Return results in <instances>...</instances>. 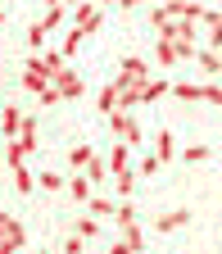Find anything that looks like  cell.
Returning a JSON list of instances; mask_svg holds the SVG:
<instances>
[{"label":"cell","instance_id":"obj_21","mask_svg":"<svg viewBox=\"0 0 222 254\" xmlns=\"http://www.w3.org/2000/svg\"><path fill=\"white\" fill-rule=\"evenodd\" d=\"M136 182H141V177H136L132 168H127V173H113V186H118V195H122V200H127V195L136 190Z\"/></svg>","mask_w":222,"mask_h":254},{"label":"cell","instance_id":"obj_25","mask_svg":"<svg viewBox=\"0 0 222 254\" xmlns=\"http://www.w3.org/2000/svg\"><path fill=\"white\" fill-rule=\"evenodd\" d=\"M195 64H200L204 73H218V68H222V55H218V50H195Z\"/></svg>","mask_w":222,"mask_h":254},{"label":"cell","instance_id":"obj_13","mask_svg":"<svg viewBox=\"0 0 222 254\" xmlns=\"http://www.w3.org/2000/svg\"><path fill=\"white\" fill-rule=\"evenodd\" d=\"M154 59H159V68H177V46L172 41H164V37H159V46H154Z\"/></svg>","mask_w":222,"mask_h":254},{"label":"cell","instance_id":"obj_27","mask_svg":"<svg viewBox=\"0 0 222 254\" xmlns=\"http://www.w3.org/2000/svg\"><path fill=\"white\" fill-rule=\"evenodd\" d=\"M27 46H32V55H41V50H46V27H41V23H32V27H27Z\"/></svg>","mask_w":222,"mask_h":254},{"label":"cell","instance_id":"obj_28","mask_svg":"<svg viewBox=\"0 0 222 254\" xmlns=\"http://www.w3.org/2000/svg\"><path fill=\"white\" fill-rule=\"evenodd\" d=\"M63 14H68L63 5H46V18H41V27H46V32H50V27H63Z\"/></svg>","mask_w":222,"mask_h":254},{"label":"cell","instance_id":"obj_7","mask_svg":"<svg viewBox=\"0 0 222 254\" xmlns=\"http://www.w3.org/2000/svg\"><path fill=\"white\" fill-rule=\"evenodd\" d=\"M50 77H55V73L46 68V59H41V55H32V59H27V68H23V86H27V91H41V86H50Z\"/></svg>","mask_w":222,"mask_h":254},{"label":"cell","instance_id":"obj_33","mask_svg":"<svg viewBox=\"0 0 222 254\" xmlns=\"http://www.w3.org/2000/svg\"><path fill=\"white\" fill-rule=\"evenodd\" d=\"M59 100H63V95H59V91H55V82H50V86H41V91H37V105H59Z\"/></svg>","mask_w":222,"mask_h":254},{"label":"cell","instance_id":"obj_17","mask_svg":"<svg viewBox=\"0 0 222 254\" xmlns=\"http://www.w3.org/2000/svg\"><path fill=\"white\" fill-rule=\"evenodd\" d=\"M113 209H118V204H113L109 195H91V200H86V213H95V218H113Z\"/></svg>","mask_w":222,"mask_h":254},{"label":"cell","instance_id":"obj_36","mask_svg":"<svg viewBox=\"0 0 222 254\" xmlns=\"http://www.w3.org/2000/svg\"><path fill=\"white\" fill-rule=\"evenodd\" d=\"M63 254H82V236H77V232H73L68 241H63Z\"/></svg>","mask_w":222,"mask_h":254},{"label":"cell","instance_id":"obj_22","mask_svg":"<svg viewBox=\"0 0 222 254\" xmlns=\"http://www.w3.org/2000/svg\"><path fill=\"white\" fill-rule=\"evenodd\" d=\"M113 222H118V227H132V222H141V218H136V209H132V200H118Z\"/></svg>","mask_w":222,"mask_h":254},{"label":"cell","instance_id":"obj_23","mask_svg":"<svg viewBox=\"0 0 222 254\" xmlns=\"http://www.w3.org/2000/svg\"><path fill=\"white\" fill-rule=\"evenodd\" d=\"M73 232H77L82 241H91L95 232H100V218H95V213H86V218H77V222H73Z\"/></svg>","mask_w":222,"mask_h":254},{"label":"cell","instance_id":"obj_34","mask_svg":"<svg viewBox=\"0 0 222 254\" xmlns=\"http://www.w3.org/2000/svg\"><path fill=\"white\" fill-rule=\"evenodd\" d=\"M41 59H46V68H50V73L63 68V50H41Z\"/></svg>","mask_w":222,"mask_h":254},{"label":"cell","instance_id":"obj_4","mask_svg":"<svg viewBox=\"0 0 222 254\" xmlns=\"http://www.w3.org/2000/svg\"><path fill=\"white\" fill-rule=\"evenodd\" d=\"M109 118V127L127 141V145H141L145 136H141V127H136V118H132V109H113V114H105Z\"/></svg>","mask_w":222,"mask_h":254},{"label":"cell","instance_id":"obj_10","mask_svg":"<svg viewBox=\"0 0 222 254\" xmlns=\"http://www.w3.org/2000/svg\"><path fill=\"white\" fill-rule=\"evenodd\" d=\"M23 118H27L23 109H14V105H5V109H0V132H5V136L14 141V136L23 132Z\"/></svg>","mask_w":222,"mask_h":254},{"label":"cell","instance_id":"obj_3","mask_svg":"<svg viewBox=\"0 0 222 254\" xmlns=\"http://www.w3.org/2000/svg\"><path fill=\"white\" fill-rule=\"evenodd\" d=\"M27 154H37V118H23V132L9 141V150H5V164L9 168H18V164H27Z\"/></svg>","mask_w":222,"mask_h":254},{"label":"cell","instance_id":"obj_40","mask_svg":"<svg viewBox=\"0 0 222 254\" xmlns=\"http://www.w3.org/2000/svg\"><path fill=\"white\" fill-rule=\"evenodd\" d=\"M0 23H5V5H0Z\"/></svg>","mask_w":222,"mask_h":254},{"label":"cell","instance_id":"obj_19","mask_svg":"<svg viewBox=\"0 0 222 254\" xmlns=\"http://www.w3.org/2000/svg\"><path fill=\"white\" fill-rule=\"evenodd\" d=\"M91 154H95L91 145H73V150H68V168H73V173H82V168L91 164Z\"/></svg>","mask_w":222,"mask_h":254},{"label":"cell","instance_id":"obj_9","mask_svg":"<svg viewBox=\"0 0 222 254\" xmlns=\"http://www.w3.org/2000/svg\"><path fill=\"white\" fill-rule=\"evenodd\" d=\"M0 241H9V245H18V250H23V241H27L23 222H18V218H9V213H0Z\"/></svg>","mask_w":222,"mask_h":254},{"label":"cell","instance_id":"obj_38","mask_svg":"<svg viewBox=\"0 0 222 254\" xmlns=\"http://www.w3.org/2000/svg\"><path fill=\"white\" fill-rule=\"evenodd\" d=\"M46 5H63V9H73V5H77V0H46Z\"/></svg>","mask_w":222,"mask_h":254},{"label":"cell","instance_id":"obj_31","mask_svg":"<svg viewBox=\"0 0 222 254\" xmlns=\"http://www.w3.org/2000/svg\"><path fill=\"white\" fill-rule=\"evenodd\" d=\"M37 186H41V190H63V186H68V177H59V173H41Z\"/></svg>","mask_w":222,"mask_h":254},{"label":"cell","instance_id":"obj_26","mask_svg":"<svg viewBox=\"0 0 222 254\" xmlns=\"http://www.w3.org/2000/svg\"><path fill=\"white\" fill-rule=\"evenodd\" d=\"M68 190H73V200H77V204H86V200H91V182H86V177H77V173L68 177Z\"/></svg>","mask_w":222,"mask_h":254},{"label":"cell","instance_id":"obj_12","mask_svg":"<svg viewBox=\"0 0 222 254\" xmlns=\"http://www.w3.org/2000/svg\"><path fill=\"white\" fill-rule=\"evenodd\" d=\"M186 222H190L186 209H168V213H159V218H154V232H177V227H186Z\"/></svg>","mask_w":222,"mask_h":254},{"label":"cell","instance_id":"obj_20","mask_svg":"<svg viewBox=\"0 0 222 254\" xmlns=\"http://www.w3.org/2000/svg\"><path fill=\"white\" fill-rule=\"evenodd\" d=\"M82 41H86V32H77V27H68V32H63V46H59V50H63V59H68V55H77V50H82Z\"/></svg>","mask_w":222,"mask_h":254},{"label":"cell","instance_id":"obj_39","mask_svg":"<svg viewBox=\"0 0 222 254\" xmlns=\"http://www.w3.org/2000/svg\"><path fill=\"white\" fill-rule=\"evenodd\" d=\"M118 5H122V9H136V5H145V0H118Z\"/></svg>","mask_w":222,"mask_h":254},{"label":"cell","instance_id":"obj_37","mask_svg":"<svg viewBox=\"0 0 222 254\" xmlns=\"http://www.w3.org/2000/svg\"><path fill=\"white\" fill-rule=\"evenodd\" d=\"M0 254H18V245H9V241H0Z\"/></svg>","mask_w":222,"mask_h":254},{"label":"cell","instance_id":"obj_5","mask_svg":"<svg viewBox=\"0 0 222 254\" xmlns=\"http://www.w3.org/2000/svg\"><path fill=\"white\" fill-rule=\"evenodd\" d=\"M145 77H150V64H145L141 55H127V59L118 64V77H113V82H118V86H136V82H145Z\"/></svg>","mask_w":222,"mask_h":254},{"label":"cell","instance_id":"obj_30","mask_svg":"<svg viewBox=\"0 0 222 254\" xmlns=\"http://www.w3.org/2000/svg\"><path fill=\"white\" fill-rule=\"evenodd\" d=\"M14 186L23 190V195H32V186H37V177H32V173H27L23 164H18V168H14Z\"/></svg>","mask_w":222,"mask_h":254},{"label":"cell","instance_id":"obj_6","mask_svg":"<svg viewBox=\"0 0 222 254\" xmlns=\"http://www.w3.org/2000/svg\"><path fill=\"white\" fill-rule=\"evenodd\" d=\"M73 27L86 32V37L100 32V5H95V0H77V5H73Z\"/></svg>","mask_w":222,"mask_h":254},{"label":"cell","instance_id":"obj_24","mask_svg":"<svg viewBox=\"0 0 222 254\" xmlns=\"http://www.w3.org/2000/svg\"><path fill=\"white\" fill-rule=\"evenodd\" d=\"M122 241L132 245V254H141V250H145V232H141V222H132V227H122Z\"/></svg>","mask_w":222,"mask_h":254},{"label":"cell","instance_id":"obj_32","mask_svg":"<svg viewBox=\"0 0 222 254\" xmlns=\"http://www.w3.org/2000/svg\"><path fill=\"white\" fill-rule=\"evenodd\" d=\"M154 168H159V154H141V159H136V168H132V173H136V177H150Z\"/></svg>","mask_w":222,"mask_h":254},{"label":"cell","instance_id":"obj_16","mask_svg":"<svg viewBox=\"0 0 222 254\" xmlns=\"http://www.w3.org/2000/svg\"><path fill=\"white\" fill-rule=\"evenodd\" d=\"M118 100H122V86H118V82H109V86L100 91V114H113V109H118Z\"/></svg>","mask_w":222,"mask_h":254},{"label":"cell","instance_id":"obj_41","mask_svg":"<svg viewBox=\"0 0 222 254\" xmlns=\"http://www.w3.org/2000/svg\"><path fill=\"white\" fill-rule=\"evenodd\" d=\"M218 5H222V0H218Z\"/></svg>","mask_w":222,"mask_h":254},{"label":"cell","instance_id":"obj_2","mask_svg":"<svg viewBox=\"0 0 222 254\" xmlns=\"http://www.w3.org/2000/svg\"><path fill=\"white\" fill-rule=\"evenodd\" d=\"M168 18H186V23H204V5H195V0H168V5L150 9V23H154V32L164 27Z\"/></svg>","mask_w":222,"mask_h":254},{"label":"cell","instance_id":"obj_15","mask_svg":"<svg viewBox=\"0 0 222 254\" xmlns=\"http://www.w3.org/2000/svg\"><path fill=\"white\" fill-rule=\"evenodd\" d=\"M82 173H86L91 186H105V182H109V164H105V159H95V154H91V164H86Z\"/></svg>","mask_w":222,"mask_h":254},{"label":"cell","instance_id":"obj_14","mask_svg":"<svg viewBox=\"0 0 222 254\" xmlns=\"http://www.w3.org/2000/svg\"><path fill=\"white\" fill-rule=\"evenodd\" d=\"M154 154H159V164H168V159L177 154V141H172V132H168V127L154 136Z\"/></svg>","mask_w":222,"mask_h":254},{"label":"cell","instance_id":"obj_18","mask_svg":"<svg viewBox=\"0 0 222 254\" xmlns=\"http://www.w3.org/2000/svg\"><path fill=\"white\" fill-rule=\"evenodd\" d=\"M172 95L177 100H204V86L200 82H172Z\"/></svg>","mask_w":222,"mask_h":254},{"label":"cell","instance_id":"obj_1","mask_svg":"<svg viewBox=\"0 0 222 254\" xmlns=\"http://www.w3.org/2000/svg\"><path fill=\"white\" fill-rule=\"evenodd\" d=\"M159 37L177 46V59H195V37H200V23H186V18H168L159 27Z\"/></svg>","mask_w":222,"mask_h":254},{"label":"cell","instance_id":"obj_8","mask_svg":"<svg viewBox=\"0 0 222 254\" xmlns=\"http://www.w3.org/2000/svg\"><path fill=\"white\" fill-rule=\"evenodd\" d=\"M50 82H55V91H59V95H63V100H77V95H82V91H86V82H82V77H77V73H68V68H59V73H55V77H50Z\"/></svg>","mask_w":222,"mask_h":254},{"label":"cell","instance_id":"obj_35","mask_svg":"<svg viewBox=\"0 0 222 254\" xmlns=\"http://www.w3.org/2000/svg\"><path fill=\"white\" fill-rule=\"evenodd\" d=\"M204 105H218V109H222V86H218V82L204 86Z\"/></svg>","mask_w":222,"mask_h":254},{"label":"cell","instance_id":"obj_11","mask_svg":"<svg viewBox=\"0 0 222 254\" xmlns=\"http://www.w3.org/2000/svg\"><path fill=\"white\" fill-rule=\"evenodd\" d=\"M105 164H109V173H127V168H132V145H127V141H118V145L109 150V159H105Z\"/></svg>","mask_w":222,"mask_h":254},{"label":"cell","instance_id":"obj_29","mask_svg":"<svg viewBox=\"0 0 222 254\" xmlns=\"http://www.w3.org/2000/svg\"><path fill=\"white\" fill-rule=\"evenodd\" d=\"M209 154H213L209 145H186V150H181V164H204Z\"/></svg>","mask_w":222,"mask_h":254}]
</instances>
